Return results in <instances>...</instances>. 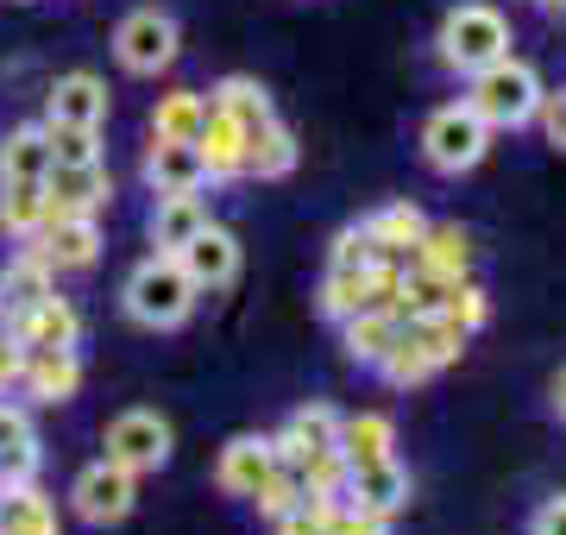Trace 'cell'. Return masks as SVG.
<instances>
[{
	"label": "cell",
	"mask_w": 566,
	"mask_h": 535,
	"mask_svg": "<svg viewBox=\"0 0 566 535\" xmlns=\"http://www.w3.org/2000/svg\"><path fill=\"white\" fill-rule=\"evenodd\" d=\"M252 504H259V516H264V523H277V516H290L296 504H308L303 473H296V466H277V473L264 479L259 492H252Z\"/></svg>",
	"instance_id": "obj_33"
},
{
	"label": "cell",
	"mask_w": 566,
	"mask_h": 535,
	"mask_svg": "<svg viewBox=\"0 0 566 535\" xmlns=\"http://www.w3.org/2000/svg\"><path fill=\"white\" fill-rule=\"evenodd\" d=\"M296 133L271 114V120L245 126V177H259V183H283L290 170H296Z\"/></svg>",
	"instance_id": "obj_19"
},
{
	"label": "cell",
	"mask_w": 566,
	"mask_h": 535,
	"mask_svg": "<svg viewBox=\"0 0 566 535\" xmlns=\"http://www.w3.org/2000/svg\"><path fill=\"white\" fill-rule=\"evenodd\" d=\"M409 259L434 277H447V284H460V277H472V233L460 221H428V233L416 240Z\"/></svg>",
	"instance_id": "obj_21"
},
{
	"label": "cell",
	"mask_w": 566,
	"mask_h": 535,
	"mask_svg": "<svg viewBox=\"0 0 566 535\" xmlns=\"http://www.w3.org/2000/svg\"><path fill=\"white\" fill-rule=\"evenodd\" d=\"M208 107L227 114L233 126H259V120L277 114V107H271V88H264L259 76H221V83L208 88Z\"/></svg>",
	"instance_id": "obj_29"
},
{
	"label": "cell",
	"mask_w": 566,
	"mask_h": 535,
	"mask_svg": "<svg viewBox=\"0 0 566 535\" xmlns=\"http://www.w3.org/2000/svg\"><path fill=\"white\" fill-rule=\"evenodd\" d=\"M20 391L32 403H70L82 391V359L76 347H44V353H25L20 366Z\"/></svg>",
	"instance_id": "obj_18"
},
{
	"label": "cell",
	"mask_w": 566,
	"mask_h": 535,
	"mask_svg": "<svg viewBox=\"0 0 566 535\" xmlns=\"http://www.w3.org/2000/svg\"><path fill=\"white\" fill-rule=\"evenodd\" d=\"M271 441H277L283 466H296V473H303L308 453H327L334 441H340V410H334V403H303V410H290V422H283Z\"/></svg>",
	"instance_id": "obj_15"
},
{
	"label": "cell",
	"mask_w": 566,
	"mask_h": 535,
	"mask_svg": "<svg viewBox=\"0 0 566 535\" xmlns=\"http://www.w3.org/2000/svg\"><path fill=\"white\" fill-rule=\"evenodd\" d=\"M208 221H214V214H208L202 189H196V196H158V202H151V221H145V233H151V246H158V252H182Z\"/></svg>",
	"instance_id": "obj_20"
},
{
	"label": "cell",
	"mask_w": 566,
	"mask_h": 535,
	"mask_svg": "<svg viewBox=\"0 0 566 535\" xmlns=\"http://www.w3.org/2000/svg\"><path fill=\"white\" fill-rule=\"evenodd\" d=\"M57 290V271L44 265L32 246H20L13 259H7V271H0V303H7V315L13 310H32V303H44Z\"/></svg>",
	"instance_id": "obj_26"
},
{
	"label": "cell",
	"mask_w": 566,
	"mask_h": 535,
	"mask_svg": "<svg viewBox=\"0 0 566 535\" xmlns=\"http://www.w3.org/2000/svg\"><path fill=\"white\" fill-rule=\"evenodd\" d=\"M542 95H547L542 76H535L523 57H497V63H485V70L465 76V107H472L491 133H523V126H535Z\"/></svg>",
	"instance_id": "obj_2"
},
{
	"label": "cell",
	"mask_w": 566,
	"mask_h": 535,
	"mask_svg": "<svg viewBox=\"0 0 566 535\" xmlns=\"http://www.w3.org/2000/svg\"><path fill=\"white\" fill-rule=\"evenodd\" d=\"M327 516H334V497H308V504H296L290 516H277L271 535H327Z\"/></svg>",
	"instance_id": "obj_36"
},
{
	"label": "cell",
	"mask_w": 566,
	"mask_h": 535,
	"mask_svg": "<svg viewBox=\"0 0 566 535\" xmlns=\"http://www.w3.org/2000/svg\"><path fill=\"white\" fill-rule=\"evenodd\" d=\"M7 334L20 340L25 353H44V347H82V315L70 296H44V303H32V310H13L7 315Z\"/></svg>",
	"instance_id": "obj_10"
},
{
	"label": "cell",
	"mask_w": 566,
	"mask_h": 535,
	"mask_svg": "<svg viewBox=\"0 0 566 535\" xmlns=\"http://www.w3.org/2000/svg\"><path fill=\"white\" fill-rule=\"evenodd\" d=\"M44 466L39 453V429H32V416L20 410V403H7L0 397V492L7 485H32Z\"/></svg>",
	"instance_id": "obj_17"
},
{
	"label": "cell",
	"mask_w": 566,
	"mask_h": 535,
	"mask_svg": "<svg viewBox=\"0 0 566 535\" xmlns=\"http://www.w3.org/2000/svg\"><path fill=\"white\" fill-rule=\"evenodd\" d=\"M0 328H7V303H0Z\"/></svg>",
	"instance_id": "obj_43"
},
{
	"label": "cell",
	"mask_w": 566,
	"mask_h": 535,
	"mask_svg": "<svg viewBox=\"0 0 566 535\" xmlns=\"http://www.w3.org/2000/svg\"><path fill=\"white\" fill-rule=\"evenodd\" d=\"M378 378H385V385H397V391H416V385H428V378H434V366H428L422 353L403 340V322H397V340H390V353L378 359Z\"/></svg>",
	"instance_id": "obj_34"
},
{
	"label": "cell",
	"mask_w": 566,
	"mask_h": 535,
	"mask_svg": "<svg viewBox=\"0 0 566 535\" xmlns=\"http://www.w3.org/2000/svg\"><path fill=\"white\" fill-rule=\"evenodd\" d=\"M114 57H120L126 76H164L182 57V25L164 7H133L114 25Z\"/></svg>",
	"instance_id": "obj_5"
},
{
	"label": "cell",
	"mask_w": 566,
	"mask_h": 535,
	"mask_svg": "<svg viewBox=\"0 0 566 535\" xmlns=\"http://www.w3.org/2000/svg\"><path fill=\"white\" fill-rule=\"evenodd\" d=\"M196 151H202L208 183H240L245 177V126H233L227 114H214V107H208L202 133H196Z\"/></svg>",
	"instance_id": "obj_22"
},
{
	"label": "cell",
	"mask_w": 566,
	"mask_h": 535,
	"mask_svg": "<svg viewBox=\"0 0 566 535\" xmlns=\"http://www.w3.org/2000/svg\"><path fill=\"white\" fill-rule=\"evenodd\" d=\"M51 170V139H44V120L32 126H13L0 139V183H39Z\"/></svg>",
	"instance_id": "obj_27"
},
{
	"label": "cell",
	"mask_w": 566,
	"mask_h": 535,
	"mask_svg": "<svg viewBox=\"0 0 566 535\" xmlns=\"http://www.w3.org/2000/svg\"><path fill=\"white\" fill-rule=\"evenodd\" d=\"M44 139H51V165H102V126L44 120Z\"/></svg>",
	"instance_id": "obj_32"
},
{
	"label": "cell",
	"mask_w": 566,
	"mask_h": 535,
	"mask_svg": "<svg viewBox=\"0 0 566 535\" xmlns=\"http://www.w3.org/2000/svg\"><path fill=\"white\" fill-rule=\"evenodd\" d=\"M102 448H107L114 466H126L133 479H145V473H164V466H170V453H177V429H170L158 410H120L114 422H107Z\"/></svg>",
	"instance_id": "obj_6"
},
{
	"label": "cell",
	"mask_w": 566,
	"mask_h": 535,
	"mask_svg": "<svg viewBox=\"0 0 566 535\" xmlns=\"http://www.w3.org/2000/svg\"><path fill=\"white\" fill-rule=\"evenodd\" d=\"M365 233L378 240V252H385V259H409V252H416V240L428 233V214L416 202H385V208H371V214H365Z\"/></svg>",
	"instance_id": "obj_25"
},
{
	"label": "cell",
	"mask_w": 566,
	"mask_h": 535,
	"mask_svg": "<svg viewBox=\"0 0 566 535\" xmlns=\"http://www.w3.org/2000/svg\"><path fill=\"white\" fill-rule=\"evenodd\" d=\"M491 158V126L465 102H447L422 120V165L434 177H465Z\"/></svg>",
	"instance_id": "obj_4"
},
{
	"label": "cell",
	"mask_w": 566,
	"mask_h": 535,
	"mask_svg": "<svg viewBox=\"0 0 566 535\" xmlns=\"http://www.w3.org/2000/svg\"><path fill=\"white\" fill-rule=\"evenodd\" d=\"M107 107H114V95H107L102 76H95V70H70V76H57L51 95H44V120H57V126H107Z\"/></svg>",
	"instance_id": "obj_13"
},
{
	"label": "cell",
	"mask_w": 566,
	"mask_h": 535,
	"mask_svg": "<svg viewBox=\"0 0 566 535\" xmlns=\"http://www.w3.org/2000/svg\"><path fill=\"white\" fill-rule=\"evenodd\" d=\"M44 221H51V202H44L39 183H0V240L25 246Z\"/></svg>",
	"instance_id": "obj_31"
},
{
	"label": "cell",
	"mask_w": 566,
	"mask_h": 535,
	"mask_svg": "<svg viewBox=\"0 0 566 535\" xmlns=\"http://www.w3.org/2000/svg\"><path fill=\"white\" fill-rule=\"evenodd\" d=\"M535 120H542L547 145H554V151H566V88H554V95H542V107H535Z\"/></svg>",
	"instance_id": "obj_38"
},
{
	"label": "cell",
	"mask_w": 566,
	"mask_h": 535,
	"mask_svg": "<svg viewBox=\"0 0 566 535\" xmlns=\"http://www.w3.org/2000/svg\"><path fill=\"white\" fill-rule=\"evenodd\" d=\"M447 315H453L465 334H479V328L491 322V296L472 284V277H460V284H453V296H447Z\"/></svg>",
	"instance_id": "obj_35"
},
{
	"label": "cell",
	"mask_w": 566,
	"mask_h": 535,
	"mask_svg": "<svg viewBox=\"0 0 566 535\" xmlns=\"http://www.w3.org/2000/svg\"><path fill=\"white\" fill-rule=\"evenodd\" d=\"M277 466L283 460H277V441H271V434H233L221 448V460H214V485H221L227 497H252Z\"/></svg>",
	"instance_id": "obj_11"
},
{
	"label": "cell",
	"mask_w": 566,
	"mask_h": 535,
	"mask_svg": "<svg viewBox=\"0 0 566 535\" xmlns=\"http://www.w3.org/2000/svg\"><path fill=\"white\" fill-rule=\"evenodd\" d=\"M340 504H359V511L397 523V516L409 511V466L397 453H390V460H371V466H346Z\"/></svg>",
	"instance_id": "obj_9"
},
{
	"label": "cell",
	"mask_w": 566,
	"mask_h": 535,
	"mask_svg": "<svg viewBox=\"0 0 566 535\" xmlns=\"http://www.w3.org/2000/svg\"><path fill=\"white\" fill-rule=\"evenodd\" d=\"M177 265L189 271V284L196 290H227L233 277H240V240H233L221 221H208L202 233L177 252Z\"/></svg>",
	"instance_id": "obj_14"
},
{
	"label": "cell",
	"mask_w": 566,
	"mask_h": 535,
	"mask_svg": "<svg viewBox=\"0 0 566 535\" xmlns=\"http://www.w3.org/2000/svg\"><path fill=\"white\" fill-rule=\"evenodd\" d=\"M202 120H208V95L202 88H170V95H158V107H151V139L196 145Z\"/></svg>",
	"instance_id": "obj_30"
},
{
	"label": "cell",
	"mask_w": 566,
	"mask_h": 535,
	"mask_svg": "<svg viewBox=\"0 0 566 535\" xmlns=\"http://www.w3.org/2000/svg\"><path fill=\"white\" fill-rule=\"evenodd\" d=\"M340 460L346 466H371V460H390L397 453V422L378 410H365V416H340Z\"/></svg>",
	"instance_id": "obj_24"
},
{
	"label": "cell",
	"mask_w": 566,
	"mask_h": 535,
	"mask_svg": "<svg viewBox=\"0 0 566 535\" xmlns=\"http://www.w3.org/2000/svg\"><path fill=\"white\" fill-rule=\"evenodd\" d=\"M145 189L151 196H196V189H208L202 151L182 139H151V151H145Z\"/></svg>",
	"instance_id": "obj_16"
},
{
	"label": "cell",
	"mask_w": 566,
	"mask_h": 535,
	"mask_svg": "<svg viewBox=\"0 0 566 535\" xmlns=\"http://www.w3.org/2000/svg\"><path fill=\"white\" fill-rule=\"evenodd\" d=\"M20 366H25V347H20L7 328H0V397L20 391Z\"/></svg>",
	"instance_id": "obj_40"
},
{
	"label": "cell",
	"mask_w": 566,
	"mask_h": 535,
	"mask_svg": "<svg viewBox=\"0 0 566 535\" xmlns=\"http://www.w3.org/2000/svg\"><path fill=\"white\" fill-rule=\"evenodd\" d=\"M403 340L422 353L434 371H441V366H453V359L465 353V340H472V334H465L460 322L441 310V315H403Z\"/></svg>",
	"instance_id": "obj_28"
},
{
	"label": "cell",
	"mask_w": 566,
	"mask_h": 535,
	"mask_svg": "<svg viewBox=\"0 0 566 535\" xmlns=\"http://www.w3.org/2000/svg\"><path fill=\"white\" fill-rule=\"evenodd\" d=\"M196 303H202V290L189 284V271L177 265V252H151V259H139V265L126 271V284H120L126 322H139V328H151V334L182 328V322L196 315Z\"/></svg>",
	"instance_id": "obj_1"
},
{
	"label": "cell",
	"mask_w": 566,
	"mask_h": 535,
	"mask_svg": "<svg viewBox=\"0 0 566 535\" xmlns=\"http://www.w3.org/2000/svg\"><path fill=\"white\" fill-rule=\"evenodd\" d=\"M542 7H547V13H566V0H542Z\"/></svg>",
	"instance_id": "obj_42"
},
{
	"label": "cell",
	"mask_w": 566,
	"mask_h": 535,
	"mask_svg": "<svg viewBox=\"0 0 566 535\" xmlns=\"http://www.w3.org/2000/svg\"><path fill=\"white\" fill-rule=\"evenodd\" d=\"M378 259H385V252H378V240H371L365 221H359V227H340V233H334V259H327V265H378Z\"/></svg>",
	"instance_id": "obj_37"
},
{
	"label": "cell",
	"mask_w": 566,
	"mask_h": 535,
	"mask_svg": "<svg viewBox=\"0 0 566 535\" xmlns=\"http://www.w3.org/2000/svg\"><path fill=\"white\" fill-rule=\"evenodd\" d=\"M547 410H554V422H566V366L547 378Z\"/></svg>",
	"instance_id": "obj_41"
},
{
	"label": "cell",
	"mask_w": 566,
	"mask_h": 535,
	"mask_svg": "<svg viewBox=\"0 0 566 535\" xmlns=\"http://www.w3.org/2000/svg\"><path fill=\"white\" fill-rule=\"evenodd\" d=\"M523 535H566V492L542 497V504H535V516H528V529H523Z\"/></svg>",
	"instance_id": "obj_39"
},
{
	"label": "cell",
	"mask_w": 566,
	"mask_h": 535,
	"mask_svg": "<svg viewBox=\"0 0 566 535\" xmlns=\"http://www.w3.org/2000/svg\"><path fill=\"white\" fill-rule=\"evenodd\" d=\"M397 322H403L397 310H359V315H346V322H340L346 359H353V366H365V371H378V359H385L390 340H397Z\"/></svg>",
	"instance_id": "obj_23"
},
{
	"label": "cell",
	"mask_w": 566,
	"mask_h": 535,
	"mask_svg": "<svg viewBox=\"0 0 566 535\" xmlns=\"http://www.w3.org/2000/svg\"><path fill=\"white\" fill-rule=\"evenodd\" d=\"M25 246L39 252L51 271H88L102 259V221L95 214H51Z\"/></svg>",
	"instance_id": "obj_8"
},
{
	"label": "cell",
	"mask_w": 566,
	"mask_h": 535,
	"mask_svg": "<svg viewBox=\"0 0 566 535\" xmlns=\"http://www.w3.org/2000/svg\"><path fill=\"white\" fill-rule=\"evenodd\" d=\"M434 57H441L453 76H472V70L510 57V20L491 0H460V7H447L441 32H434Z\"/></svg>",
	"instance_id": "obj_3"
},
{
	"label": "cell",
	"mask_w": 566,
	"mask_h": 535,
	"mask_svg": "<svg viewBox=\"0 0 566 535\" xmlns=\"http://www.w3.org/2000/svg\"><path fill=\"white\" fill-rule=\"evenodd\" d=\"M133 504H139V479L126 473V466H114V460H88L76 473V485H70V511L88 523V529H114V523H126L133 516Z\"/></svg>",
	"instance_id": "obj_7"
},
{
	"label": "cell",
	"mask_w": 566,
	"mask_h": 535,
	"mask_svg": "<svg viewBox=\"0 0 566 535\" xmlns=\"http://www.w3.org/2000/svg\"><path fill=\"white\" fill-rule=\"evenodd\" d=\"M51 214H102L114 202V183H107V165H51L39 177Z\"/></svg>",
	"instance_id": "obj_12"
}]
</instances>
